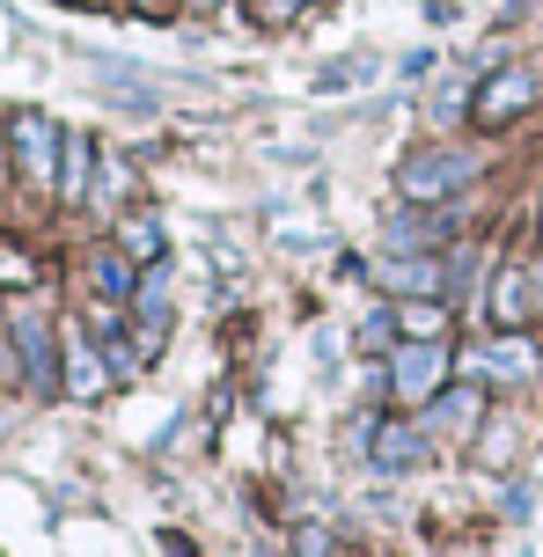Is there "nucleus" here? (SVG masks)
I'll return each mask as SVG.
<instances>
[{
    "label": "nucleus",
    "instance_id": "f257e3e1",
    "mask_svg": "<svg viewBox=\"0 0 543 557\" xmlns=\"http://www.w3.org/2000/svg\"><path fill=\"white\" fill-rule=\"evenodd\" d=\"M462 184H478V154H470V147H419V154L397 169V191L411 198V206H441V198H456Z\"/></svg>",
    "mask_w": 543,
    "mask_h": 557
},
{
    "label": "nucleus",
    "instance_id": "f03ea898",
    "mask_svg": "<svg viewBox=\"0 0 543 557\" xmlns=\"http://www.w3.org/2000/svg\"><path fill=\"white\" fill-rule=\"evenodd\" d=\"M8 147H15L23 184H37V191H52V184H59V147H66V133H59L45 111H15V125H8Z\"/></svg>",
    "mask_w": 543,
    "mask_h": 557
},
{
    "label": "nucleus",
    "instance_id": "7ed1b4c3",
    "mask_svg": "<svg viewBox=\"0 0 543 557\" xmlns=\"http://www.w3.org/2000/svg\"><path fill=\"white\" fill-rule=\"evenodd\" d=\"M390 389L404 404H433V396L448 389V345L441 337H404L397 360H390Z\"/></svg>",
    "mask_w": 543,
    "mask_h": 557
},
{
    "label": "nucleus",
    "instance_id": "20e7f679",
    "mask_svg": "<svg viewBox=\"0 0 543 557\" xmlns=\"http://www.w3.org/2000/svg\"><path fill=\"white\" fill-rule=\"evenodd\" d=\"M529 103H536V66H499V74L470 96V117H478V125H515Z\"/></svg>",
    "mask_w": 543,
    "mask_h": 557
},
{
    "label": "nucleus",
    "instance_id": "39448f33",
    "mask_svg": "<svg viewBox=\"0 0 543 557\" xmlns=\"http://www.w3.org/2000/svg\"><path fill=\"white\" fill-rule=\"evenodd\" d=\"M59 382L82 396V404L111 389V360H103V352L88 345V331H59Z\"/></svg>",
    "mask_w": 543,
    "mask_h": 557
},
{
    "label": "nucleus",
    "instance_id": "423d86ee",
    "mask_svg": "<svg viewBox=\"0 0 543 557\" xmlns=\"http://www.w3.org/2000/svg\"><path fill=\"white\" fill-rule=\"evenodd\" d=\"M374 286L382 294H397V301H427V294H441V264L433 257H382V264H368Z\"/></svg>",
    "mask_w": 543,
    "mask_h": 557
},
{
    "label": "nucleus",
    "instance_id": "0eeeda50",
    "mask_svg": "<svg viewBox=\"0 0 543 557\" xmlns=\"http://www.w3.org/2000/svg\"><path fill=\"white\" fill-rule=\"evenodd\" d=\"M8 331H15V345H23V367H29V382H37V389H59V360H52V323H45L37 308H23V315H15Z\"/></svg>",
    "mask_w": 543,
    "mask_h": 557
},
{
    "label": "nucleus",
    "instance_id": "6e6552de",
    "mask_svg": "<svg viewBox=\"0 0 543 557\" xmlns=\"http://www.w3.org/2000/svg\"><path fill=\"white\" fill-rule=\"evenodd\" d=\"M368 455H374V470H390V476H411L419 462H427V425H382Z\"/></svg>",
    "mask_w": 543,
    "mask_h": 557
},
{
    "label": "nucleus",
    "instance_id": "1a4fd4ad",
    "mask_svg": "<svg viewBox=\"0 0 543 557\" xmlns=\"http://www.w3.org/2000/svg\"><path fill=\"white\" fill-rule=\"evenodd\" d=\"M470 367L492 374V382H521V374H536V345H521V337H485V345L470 352Z\"/></svg>",
    "mask_w": 543,
    "mask_h": 557
},
{
    "label": "nucleus",
    "instance_id": "9d476101",
    "mask_svg": "<svg viewBox=\"0 0 543 557\" xmlns=\"http://www.w3.org/2000/svg\"><path fill=\"white\" fill-rule=\"evenodd\" d=\"M88 169H96V139L66 133V147H59V184H52V191L66 198V206H82V198L96 191V176H88Z\"/></svg>",
    "mask_w": 543,
    "mask_h": 557
},
{
    "label": "nucleus",
    "instance_id": "9b49d317",
    "mask_svg": "<svg viewBox=\"0 0 543 557\" xmlns=\"http://www.w3.org/2000/svg\"><path fill=\"white\" fill-rule=\"evenodd\" d=\"M390 243H397V257H427L433 243H448V221H433V213H397V221H390Z\"/></svg>",
    "mask_w": 543,
    "mask_h": 557
},
{
    "label": "nucleus",
    "instance_id": "f8f14e48",
    "mask_svg": "<svg viewBox=\"0 0 543 557\" xmlns=\"http://www.w3.org/2000/svg\"><path fill=\"white\" fill-rule=\"evenodd\" d=\"M96 286H103V301H133V294H140V257L103 250L96 257Z\"/></svg>",
    "mask_w": 543,
    "mask_h": 557
},
{
    "label": "nucleus",
    "instance_id": "ddd939ff",
    "mask_svg": "<svg viewBox=\"0 0 543 557\" xmlns=\"http://www.w3.org/2000/svg\"><path fill=\"white\" fill-rule=\"evenodd\" d=\"M374 74H382V66H374V59H360V52H345V59H331V66H316V88H323V96H345V88H353V82L368 88Z\"/></svg>",
    "mask_w": 543,
    "mask_h": 557
},
{
    "label": "nucleus",
    "instance_id": "4468645a",
    "mask_svg": "<svg viewBox=\"0 0 543 557\" xmlns=\"http://www.w3.org/2000/svg\"><path fill=\"white\" fill-rule=\"evenodd\" d=\"M118 250L140 257V264H162V221H147V213H140V221H125V227H118Z\"/></svg>",
    "mask_w": 543,
    "mask_h": 557
},
{
    "label": "nucleus",
    "instance_id": "2eb2a0df",
    "mask_svg": "<svg viewBox=\"0 0 543 557\" xmlns=\"http://www.w3.org/2000/svg\"><path fill=\"white\" fill-rule=\"evenodd\" d=\"M470 418H478V389L433 396V411H427V433H456V425H470Z\"/></svg>",
    "mask_w": 543,
    "mask_h": 557
},
{
    "label": "nucleus",
    "instance_id": "dca6fc26",
    "mask_svg": "<svg viewBox=\"0 0 543 557\" xmlns=\"http://www.w3.org/2000/svg\"><path fill=\"white\" fill-rule=\"evenodd\" d=\"M397 331L404 337H441V331H448V308L433 301V294H427V301H404L397 308Z\"/></svg>",
    "mask_w": 543,
    "mask_h": 557
},
{
    "label": "nucleus",
    "instance_id": "f3484780",
    "mask_svg": "<svg viewBox=\"0 0 543 557\" xmlns=\"http://www.w3.org/2000/svg\"><path fill=\"white\" fill-rule=\"evenodd\" d=\"M492 308H499V323L515 331V323H521V308H529V278L507 272V278H499V294H492Z\"/></svg>",
    "mask_w": 543,
    "mask_h": 557
},
{
    "label": "nucleus",
    "instance_id": "a211bd4d",
    "mask_svg": "<svg viewBox=\"0 0 543 557\" xmlns=\"http://www.w3.org/2000/svg\"><path fill=\"white\" fill-rule=\"evenodd\" d=\"M125 191H133V169H125V162H103V176H96V191H88V198H96L103 213H118V198H125Z\"/></svg>",
    "mask_w": 543,
    "mask_h": 557
},
{
    "label": "nucleus",
    "instance_id": "6ab92c4d",
    "mask_svg": "<svg viewBox=\"0 0 543 557\" xmlns=\"http://www.w3.org/2000/svg\"><path fill=\"white\" fill-rule=\"evenodd\" d=\"M390 331H397V308H368V315L353 323V337H360V345H390Z\"/></svg>",
    "mask_w": 543,
    "mask_h": 557
},
{
    "label": "nucleus",
    "instance_id": "aec40b11",
    "mask_svg": "<svg viewBox=\"0 0 543 557\" xmlns=\"http://www.w3.org/2000/svg\"><path fill=\"white\" fill-rule=\"evenodd\" d=\"M427 66H433V52H404V59H397V74H404V82H419Z\"/></svg>",
    "mask_w": 543,
    "mask_h": 557
},
{
    "label": "nucleus",
    "instance_id": "412c9836",
    "mask_svg": "<svg viewBox=\"0 0 543 557\" xmlns=\"http://www.w3.org/2000/svg\"><path fill=\"white\" fill-rule=\"evenodd\" d=\"M294 8H309V0H272V15H294Z\"/></svg>",
    "mask_w": 543,
    "mask_h": 557
},
{
    "label": "nucleus",
    "instance_id": "4be33fe9",
    "mask_svg": "<svg viewBox=\"0 0 543 557\" xmlns=\"http://www.w3.org/2000/svg\"><path fill=\"white\" fill-rule=\"evenodd\" d=\"M192 8H221V0H192Z\"/></svg>",
    "mask_w": 543,
    "mask_h": 557
}]
</instances>
